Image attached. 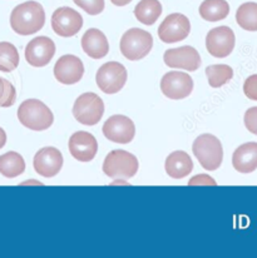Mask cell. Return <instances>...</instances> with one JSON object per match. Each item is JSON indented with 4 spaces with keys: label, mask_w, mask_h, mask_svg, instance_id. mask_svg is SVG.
I'll return each mask as SVG.
<instances>
[{
    "label": "cell",
    "mask_w": 257,
    "mask_h": 258,
    "mask_svg": "<svg viewBox=\"0 0 257 258\" xmlns=\"http://www.w3.org/2000/svg\"><path fill=\"white\" fill-rule=\"evenodd\" d=\"M45 23V13L37 2H25L13 9L10 14V27L19 35H32L38 33Z\"/></svg>",
    "instance_id": "6da1fadb"
},
{
    "label": "cell",
    "mask_w": 257,
    "mask_h": 258,
    "mask_svg": "<svg viewBox=\"0 0 257 258\" xmlns=\"http://www.w3.org/2000/svg\"><path fill=\"white\" fill-rule=\"evenodd\" d=\"M18 119L25 128L35 132L47 131L54 122L51 110L38 99H28L18 109Z\"/></svg>",
    "instance_id": "7a4b0ae2"
},
{
    "label": "cell",
    "mask_w": 257,
    "mask_h": 258,
    "mask_svg": "<svg viewBox=\"0 0 257 258\" xmlns=\"http://www.w3.org/2000/svg\"><path fill=\"white\" fill-rule=\"evenodd\" d=\"M192 151L202 168L206 171H216L223 161V148L220 139L213 134H201L197 137L192 146Z\"/></svg>",
    "instance_id": "3957f363"
},
{
    "label": "cell",
    "mask_w": 257,
    "mask_h": 258,
    "mask_svg": "<svg viewBox=\"0 0 257 258\" xmlns=\"http://www.w3.org/2000/svg\"><path fill=\"white\" fill-rule=\"evenodd\" d=\"M140 168L137 157L123 149H115L108 153L103 163V172L112 179H130L135 177Z\"/></svg>",
    "instance_id": "277c9868"
},
{
    "label": "cell",
    "mask_w": 257,
    "mask_h": 258,
    "mask_svg": "<svg viewBox=\"0 0 257 258\" xmlns=\"http://www.w3.org/2000/svg\"><path fill=\"white\" fill-rule=\"evenodd\" d=\"M153 46V38L148 32L132 28L123 34L120 39V53L128 60H140L148 55Z\"/></svg>",
    "instance_id": "5b68a950"
},
{
    "label": "cell",
    "mask_w": 257,
    "mask_h": 258,
    "mask_svg": "<svg viewBox=\"0 0 257 258\" xmlns=\"http://www.w3.org/2000/svg\"><path fill=\"white\" fill-rule=\"evenodd\" d=\"M104 114V103L96 93H83L77 98L73 105V115L78 123L84 125H96Z\"/></svg>",
    "instance_id": "8992f818"
},
{
    "label": "cell",
    "mask_w": 257,
    "mask_h": 258,
    "mask_svg": "<svg viewBox=\"0 0 257 258\" xmlns=\"http://www.w3.org/2000/svg\"><path fill=\"white\" fill-rule=\"evenodd\" d=\"M97 86L105 94H115L127 82V71L118 61H108L98 69L96 74Z\"/></svg>",
    "instance_id": "52a82bcc"
},
{
    "label": "cell",
    "mask_w": 257,
    "mask_h": 258,
    "mask_svg": "<svg viewBox=\"0 0 257 258\" xmlns=\"http://www.w3.org/2000/svg\"><path fill=\"white\" fill-rule=\"evenodd\" d=\"M191 32L188 18L179 13L169 14L158 28V37L163 43H178L186 39Z\"/></svg>",
    "instance_id": "ba28073f"
},
{
    "label": "cell",
    "mask_w": 257,
    "mask_h": 258,
    "mask_svg": "<svg viewBox=\"0 0 257 258\" xmlns=\"http://www.w3.org/2000/svg\"><path fill=\"white\" fill-rule=\"evenodd\" d=\"M83 27V18L69 7L58 8L51 15V28L59 37H74Z\"/></svg>",
    "instance_id": "9c48e42d"
},
{
    "label": "cell",
    "mask_w": 257,
    "mask_h": 258,
    "mask_svg": "<svg viewBox=\"0 0 257 258\" xmlns=\"http://www.w3.org/2000/svg\"><path fill=\"white\" fill-rule=\"evenodd\" d=\"M235 33L228 27L213 28L206 37V48L215 58H226L235 49Z\"/></svg>",
    "instance_id": "30bf717a"
},
{
    "label": "cell",
    "mask_w": 257,
    "mask_h": 258,
    "mask_svg": "<svg viewBox=\"0 0 257 258\" xmlns=\"http://www.w3.org/2000/svg\"><path fill=\"white\" fill-rule=\"evenodd\" d=\"M102 131L108 141L119 144L131 143L136 136L135 123L122 114H115L108 118Z\"/></svg>",
    "instance_id": "8fae6325"
},
{
    "label": "cell",
    "mask_w": 257,
    "mask_h": 258,
    "mask_svg": "<svg viewBox=\"0 0 257 258\" xmlns=\"http://www.w3.org/2000/svg\"><path fill=\"white\" fill-rule=\"evenodd\" d=\"M161 90L169 99H184L194 90V79L187 73L169 72L162 78Z\"/></svg>",
    "instance_id": "7c38bea8"
},
{
    "label": "cell",
    "mask_w": 257,
    "mask_h": 258,
    "mask_svg": "<svg viewBox=\"0 0 257 258\" xmlns=\"http://www.w3.org/2000/svg\"><path fill=\"white\" fill-rule=\"evenodd\" d=\"M163 60L167 67L195 72L201 67V55L194 46H179L164 51Z\"/></svg>",
    "instance_id": "4fadbf2b"
},
{
    "label": "cell",
    "mask_w": 257,
    "mask_h": 258,
    "mask_svg": "<svg viewBox=\"0 0 257 258\" xmlns=\"http://www.w3.org/2000/svg\"><path fill=\"white\" fill-rule=\"evenodd\" d=\"M84 66L78 56L67 54L60 56L54 66V77L61 84H76L83 78Z\"/></svg>",
    "instance_id": "5bb4252c"
},
{
    "label": "cell",
    "mask_w": 257,
    "mask_h": 258,
    "mask_svg": "<svg viewBox=\"0 0 257 258\" xmlns=\"http://www.w3.org/2000/svg\"><path fill=\"white\" fill-rule=\"evenodd\" d=\"M55 54V44L48 37L34 38L25 48V59L35 68H42L49 64Z\"/></svg>",
    "instance_id": "9a60e30c"
},
{
    "label": "cell",
    "mask_w": 257,
    "mask_h": 258,
    "mask_svg": "<svg viewBox=\"0 0 257 258\" xmlns=\"http://www.w3.org/2000/svg\"><path fill=\"white\" fill-rule=\"evenodd\" d=\"M69 152L79 162H91L98 152V143L88 132H77L69 138Z\"/></svg>",
    "instance_id": "2e32d148"
},
{
    "label": "cell",
    "mask_w": 257,
    "mask_h": 258,
    "mask_svg": "<svg viewBox=\"0 0 257 258\" xmlns=\"http://www.w3.org/2000/svg\"><path fill=\"white\" fill-rule=\"evenodd\" d=\"M33 166L38 174L51 178L60 172L63 167V156L60 151L54 147H44L34 156Z\"/></svg>",
    "instance_id": "e0dca14e"
},
{
    "label": "cell",
    "mask_w": 257,
    "mask_h": 258,
    "mask_svg": "<svg viewBox=\"0 0 257 258\" xmlns=\"http://www.w3.org/2000/svg\"><path fill=\"white\" fill-rule=\"evenodd\" d=\"M82 48L84 53L93 59H102L109 51V43L107 37L99 29H88L82 37Z\"/></svg>",
    "instance_id": "ac0fdd59"
},
{
    "label": "cell",
    "mask_w": 257,
    "mask_h": 258,
    "mask_svg": "<svg viewBox=\"0 0 257 258\" xmlns=\"http://www.w3.org/2000/svg\"><path fill=\"white\" fill-rule=\"evenodd\" d=\"M232 166L238 173H252L257 169V143L248 142L238 147L232 156Z\"/></svg>",
    "instance_id": "d6986e66"
},
{
    "label": "cell",
    "mask_w": 257,
    "mask_h": 258,
    "mask_svg": "<svg viewBox=\"0 0 257 258\" xmlns=\"http://www.w3.org/2000/svg\"><path fill=\"white\" fill-rule=\"evenodd\" d=\"M167 174L173 179H182L187 177L194 169V162L188 153L183 151H176L169 154L164 163Z\"/></svg>",
    "instance_id": "ffe728a7"
},
{
    "label": "cell",
    "mask_w": 257,
    "mask_h": 258,
    "mask_svg": "<svg viewBox=\"0 0 257 258\" xmlns=\"http://www.w3.org/2000/svg\"><path fill=\"white\" fill-rule=\"evenodd\" d=\"M230 14V5L226 0H205L200 5V15L207 22H218Z\"/></svg>",
    "instance_id": "44dd1931"
},
{
    "label": "cell",
    "mask_w": 257,
    "mask_h": 258,
    "mask_svg": "<svg viewBox=\"0 0 257 258\" xmlns=\"http://www.w3.org/2000/svg\"><path fill=\"white\" fill-rule=\"evenodd\" d=\"M162 14V5L158 0H141L135 8V15L140 23L152 25Z\"/></svg>",
    "instance_id": "7402d4cb"
},
{
    "label": "cell",
    "mask_w": 257,
    "mask_h": 258,
    "mask_svg": "<svg viewBox=\"0 0 257 258\" xmlns=\"http://www.w3.org/2000/svg\"><path fill=\"white\" fill-rule=\"evenodd\" d=\"M25 171L24 158L17 152H8L0 156V173L7 178H15Z\"/></svg>",
    "instance_id": "603a6c76"
},
{
    "label": "cell",
    "mask_w": 257,
    "mask_h": 258,
    "mask_svg": "<svg viewBox=\"0 0 257 258\" xmlns=\"http://www.w3.org/2000/svg\"><path fill=\"white\" fill-rule=\"evenodd\" d=\"M236 22L247 32H257V3H243L236 12Z\"/></svg>",
    "instance_id": "cb8c5ba5"
},
{
    "label": "cell",
    "mask_w": 257,
    "mask_h": 258,
    "mask_svg": "<svg viewBox=\"0 0 257 258\" xmlns=\"http://www.w3.org/2000/svg\"><path fill=\"white\" fill-rule=\"evenodd\" d=\"M208 84L212 88H220L233 78V69L226 64H215L206 68Z\"/></svg>",
    "instance_id": "d4e9b609"
},
{
    "label": "cell",
    "mask_w": 257,
    "mask_h": 258,
    "mask_svg": "<svg viewBox=\"0 0 257 258\" xmlns=\"http://www.w3.org/2000/svg\"><path fill=\"white\" fill-rule=\"evenodd\" d=\"M19 53L15 45L8 42H0V72H13L19 66Z\"/></svg>",
    "instance_id": "484cf974"
},
{
    "label": "cell",
    "mask_w": 257,
    "mask_h": 258,
    "mask_svg": "<svg viewBox=\"0 0 257 258\" xmlns=\"http://www.w3.org/2000/svg\"><path fill=\"white\" fill-rule=\"evenodd\" d=\"M15 100H17V90H15V87L9 81L0 77V107H12V105H14Z\"/></svg>",
    "instance_id": "4316f807"
},
{
    "label": "cell",
    "mask_w": 257,
    "mask_h": 258,
    "mask_svg": "<svg viewBox=\"0 0 257 258\" xmlns=\"http://www.w3.org/2000/svg\"><path fill=\"white\" fill-rule=\"evenodd\" d=\"M73 2L89 15H98L104 10V0H73Z\"/></svg>",
    "instance_id": "83f0119b"
},
{
    "label": "cell",
    "mask_w": 257,
    "mask_h": 258,
    "mask_svg": "<svg viewBox=\"0 0 257 258\" xmlns=\"http://www.w3.org/2000/svg\"><path fill=\"white\" fill-rule=\"evenodd\" d=\"M243 122H245L247 131L257 136V107H252L246 110Z\"/></svg>",
    "instance_id": "f1b7e54d"
},
{
    "label": "cell",
    "mask_w": 257,
    "mask_h": 258,
    "mask_svg": "<svg viewBox=\"0 0 257 258\" xmlns=\"http://www.w3.org/2000/svg\"><path fill=\"white\" fill-rule=\"evenodd\" d=\"M243 93L251 100L257 102V74L250 76L243 83Z\"/></svg>",
    "instance_id": "f546056e"
},
{
    "label": "cell",
    "mask_w": 257,
    "mask_h": 258,
    "mask_svg": "<svg viewBox=\"0 0 257 258\" xmlns=\"http://www.w3.org/2000/svg\"><path fill=\"white\" fill-rule=\"evenodd\" d=\"M188 185H217L216 180L207 174L195 175L188 182Z\"/></svg>",
    "instance_id": "4dcf8cb0"
},
{
    "label": "cell",
    "mask_w": 257,
    "mask_h": 258,
    "mask_svg": "<svg viewBox=\"0 0 257 258\" xmlns=\"http://www.w3.org/2000/svg\"><path fill=\"white\" fill-rule=\"evenodd\" d=\"M7 143V133L4 132V129L0 128V149L5 146Z\"/></svg>",
    "instance_id": "1f68e13d"
},
{
    "label": "cell",
    "mask_w": 257,
    "mask_h": 258,
    "mask_svg": "<svg viewBox=\"0 0 257 258\" xmlns=\"http://www.w3.org/2000/svg\"><path fill=\"white\" fill-rule=\"evenodd\" d=\"M110 2H112L114 5H117V7H124V5L130 4L132 0H110Z\"/></svg>",
    "instance_id": "d6a6232c"
}]
</instances>
